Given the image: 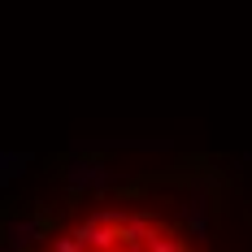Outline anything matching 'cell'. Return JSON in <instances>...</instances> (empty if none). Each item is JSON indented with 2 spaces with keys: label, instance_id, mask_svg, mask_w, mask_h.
<instances>
[{
  "label": "cell",
  "instance_id": "6da1fadb",
  "mask_svg": "<svg viewBox=\"0 0 252 252\" xmlns=\"http://www.w3.org/2000/svg\"><path fill=\"white\" fill-rule=\"evenodd\" d=\"M4 252H252V213L209 157H87L4 209Z\"/></svg>",
  "mask_w": 252,
  "mask_h": 252
}]
</instances>
